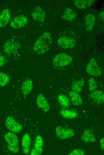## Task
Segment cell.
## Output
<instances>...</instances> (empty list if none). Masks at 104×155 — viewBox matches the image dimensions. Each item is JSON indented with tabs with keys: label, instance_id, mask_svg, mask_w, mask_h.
<instances>
[{
	"label": "cell",
	"instance_id": "603a6c76",
	"mask_svg": "<svg viewBox=\"0 0 104 155\" xmlns=\"http://www.w3.org/2000/svg\"><path fill=\"white\" fill-rule=\"evenodd\" d=\"M84 83L85 81L83 79L73 82L71 86L72 90L77 93L81 92Z\"/></svg>",
	"mask_w": 104,
	"mask_h": 155
},
{
	"label": "cell",
	"instance_id": "30bf717a",
	"mask_svg": "<svg viewBox=\"0 0 104 155\" xmlns=\"http://www.w3.org/2000/svg\"><path fill=\"white\" fill-rule=\"evenodd\" d=\"M20 47L21 45L19 43L15 41L10 40L5 43L3 49L6 53L11 55L16 53Z\"/></svg>",
	"mask_w": 104,
	"mask_h": 155
},
{
	"label": "cell",
	"instance_id": "277c9868",
	"mask_svg": "<svg viewBox=\"0 0 104 155\" xmlns=\"http://www.w3.org/2000/svg\"><path fill=\"white\" fill-rule=\"evenodd\" d=\"M4 123L6 128L14 133H19L23 128L22 125L12 116H9L6 118Z\"/></svg>",
	"mask_w": 104,
	"mask_h": 155
},
{
	"label": "cell",
	"instance_id": "e0dca14e",
	"mask_svg": "<svg viewBox=\"0 0 104 155\" xmlns=\"http://www.w3.org/2000/svg\"><path fill=\"white\" fill-rule=\"evenodd\" d=\"M91 98L99 103H103L104 101V94L100 90H95L90 94Z\"/></svg>",
	"mask_w": 104,
	"mask_h": 155
},
{
	"label": "cell",
	"instance_id": "4fadbf2b",
	"mask_svg": "<svg viewBox=\"0 0 104 155\" xmlns=\"http://www.w3.org/2000/svg\"><path fill=\"white\" fill-rule=\"evenodd\" d=\"M33 19L36 21L43 22L45 18V11L40 7L34 8L31 13Z\"/></svg>",
	"mask_w": 104,
	"mask_h": 155
},
{
	"label": "cell",
	"instance_id": "cb8c5ba5",
	"mask_svg": "<svg viewBox=\"0 0 104 155\" xmlns=\"http://www.w3.org/2000/svg\"><path fill=\"white\" fill-rule=\"evenodd\" d=\"M57 100L61 105L63 108H67L70 105V102L68 98L63 94H60L57 97Z\"/></svg>",
	"mask_w": 104,
	"mask_h": 155
},
{
	"label": "cell",
	"instance_id": "6da1fadb",
	"mask_svg": "<svg viewBox=\"0 0 104 155\" xmlns=\"http://www.w3.org/2000/svg\"><path fill=\"white\" fill-rule=\"evenodd\" d=\"M52 38L49 32H45L40 35L35 42L33 49L37 54H44L49 50L52 42Z\"/></svg>",
	"mask_w": 104,
	"mask_h": 155
},
{
	"label": "cell",
	"instance_id": "44dd1931",
	"mask_svg": "<svg viewBox=\"0 0 104 155\" xmlns=\"http://www.w3.org/2000/svg\"><path fill=\"white\" fill-rule=\"evenodd\" d=\"M60 113L63 117L66 119L75 118L78 115L75 111L71 110H62L60 111Z\"/></svg>",
	"mask_w": 104,
	"mask_h": 155
},
{
	"label": "cell",
	"instance_id": "ba28073f",
	"mask_svg": "<svg viewBox=\"0 0 104 155\" xmlns=\"http://www.w3.org/2000/svg\"><path fill=\"white\" fill-rule=\"evenodd\" d=\"M58 45L61 48L65 49H71L74 48L76 45L75 40L68 37L59 38L57 41Z\"/></svg>",
	"mask_w": 104,
	"mask_h": 155
},
{
	"label": "cell",
	"instance_id": "f546056e",
	"mask_svg": "<svg viewBox=\"0 0 104 155\" xmlns=\"http://www.w3.org/2000/svg\"><path fill=\"white\" fill-rule=\"evenodd\" d=\"M104 11H102L100 13V16L103 21H104Z\"/></svg>",
	"mask_w": 104,
	"mask_h": 155
},
{
	"label": "cell",
	"instance_id": "7402d4cb",
	"mask_svg": "<svg viewBox=\"0 0 104 155\" xmlns=\"http://www.w3.org/2000/svg\"><path fill=\"white\" fill-rule=\"evenodd\" d=\"M93 1V0H75L74 4L77 8L83 9L90 6Z\"/></svg>",
	"mask_w": 104,
	"mask_h": 155
},
{
	"label": "cell",
	"instance_id": "8fae6325",
	"mask_svg": "<svg viewBox=\"0 0 104 155\" xmlns=\"http://www.w3.org/2000/svg\"><path fill=\"white\" fill-rule=\"evenodd\" d=\"M36 102L38 107L44 112H47L49 111V104L46 97L42 94H40L38 95Z\"/></svg>",
	"mask_w": 104,
	"mask_h": 155
},
{
	"label": "cell",
	"instance_id": "5bb4252c",
	"mask_svg": "<svg viewBox=\"0 0 104 155\" xmlns=\"http://www.w3.org/2000/svg\"><path fill=\"white\" fill-rule=\"evenodd\" d=\"M11 18L10 10L8 8L3 10L0 13V27L6 26Z\"/></svg>",
	"mask_w": 104,
	"mask_h": 155
},
{
	"label": "cell",
	"instance_id": "f1b7e54d",
	"mask_svg": "<svg viewBox=\"0 0 104 155\" xmlns=\"http://www.w3.org/2000/svg\"><path fill=\"white\" fill-rule=\"evenodd\" d=\"M100 147L101 149L103 150L104 149V138L102 137L100 139Z\"/></svg>",
	"mask_w": 104,
	"mask_h": 155
},
{
	"label": "cell",
	"instance_id": "4316f807",
	"mask_svg": "<svg viewBox=\"0 0 104 155\" xmlns=\"http://www.w3.org/2000/svg\"><path fill=\"white\" fill-rule=\"evenodd\" d=\"M85 152L82 149H77L74 150L68 154L71 155H84Z\"/></svg>",
	"mask_w": 104,
	"mask_h": 155
},
{
	"label": "cell",
	"instance_id": "5b68a950",
	"mask_svg": "<svg viewBox=\"0 0 104 155\" xmlns=\"http://www.w3.org/2000/svg\"><path fill=\"white\" fill-rule=\"evenodd\" d=\"M55 132L56 136L62 140L71 138L75 135L74 131L72 129L63 128L59 126L56 127Z\"/></svg>",
	"mask_w": 104,
	"mask_h": 155
},
{
	"label": "cell",
	"instance_id": "d4e9b609",
	"mask_svg": "<svg viewBox=\"0 0 104 155\" xmlns=\"http://www.w3.org/2000/svg\"><path fill=\"white\" fill-rule=\"evenodd\" d=\"M10 78L6 73L0 71V88L7 85L10 81Z\"/></svg>",
	"mask_w": 104,
	"mask_h": 155
},
{
	"label": "cell",
	"instance_id": "9a60e30c",
	"mask_svg": "<svg viewBox=\"0 0 104 155\" xmlns=\"http://www.w3.org/2000/svg\"><path fill=\"white\" fill-rule=\"evenodd\" d=\"M33 88V83L30 79H27L23 82L21 91L22 94L25 96L29 94L32 91Z\"/></svg>",
	"mask_w": 104,
	"mask_h": 155
},
{
	"label": "cell",
	"instance_id": "83f0119b",
	"mask_svg": "<svg viewBox=\"0 0 104 155\" xmlns=\"http://www.w3.org/2000/svg\"><path fill=\"white\" fill-rule=\"evenodd\" d=\"M6 59L5 57L0 54V67L3 66L6 63Z\"/></svg>",
	"mask_w": 104,
	"mask_h": 155
},
{
	"label": "cell",
	"instance_id": "ffe728a7",
	"mask_svg": "<svg viewBox=\"0 0 104 155\" xmlns=\"http://www.w3.org/2000/svg\"><path fill=\"white\" fill-rule=\"evenodd\" d=\"M77 15L75 12L70 8H67L62 15V18L67 21H72L75 19Z\"/></svg>",
	"mask_w": 104,
	"mask_h": 155
},
{
	"label": "cell",
	"instance_id": "8992f818",
	"mask_svg": "<svg viewBox=\"0 0 104 155\" xmlns=\"http://www.w3.org/2000/svg\"><path fill=\"white\" fill-rule=\"evenodd\" d=\"M86 72L90 75L98 77L101 75L100 67L94 58L90 60L86 67Z\"/></svg>",
	"mask_w": 104,
	"mask_h": 155
},
{
	"label": "cell",
	"instance_id": "ac0fdd59",
	"mask_svg": "<svg viewBox=\"0 0 104 155\" xmlns=\"http://www.w3.org/2000/svg\"><path fill=\"white\" fill-rule=\"evenodd\" d=\"M81 139L85 142H94L96 140L94 134L89 129H86L84 131L81 136Z\"/></svg>",
	"mask_w": 104,
	"mask_h": 155
},
{
	"label": "cell",
	"instance_id": "7c38bea8",
	"mask_svg": "<svg viewBox=\"0 0 104 155\" xmlns=\"http://www.w3.org/2000/svg\"><path fill=\"white\" fill-rule=\"evenodd\" d=\"M31 144V137L29 134L26 133L22 136V148L23 153L28 154L30 152Z\"/></svg>",
	"mask_w": 104,
	"mask_h": 155
},
{
	"label": "cell",
	"instance_id": "7a4b0ae2",
	"mask_svg": "<svg viewBox=\"0 0 104 155\" xmlns=\"http://www.w3.org/2000/svg\"><path fill=\"white\" fill-rule=\"evenodd\" d=\"M8 149L14 154L18 153L19 151V141L17 136L12 132H7L4 135Z\"/></svg>",
	"mask_w": 104,
	"mask_h": 155
},
{
	"label": "cell",
	"instance_id": "2e32d148",
	"mask_svg": "<svg viewBox=\"0 0 104 155\" xmlns=\"http://www.w3.org/2000/svg\"><path fill=\"white\" fill-rule=\"evenodd\" d=\"M69 96L72 104L76 106H80L83 103L82 99L78 93L71 91Z\"/></svg>",
	"mask_w": 104,
	"mask_h": 155
},
{
	"label": "cell",
	"instance_id": "9c48e42d",
	"mask_svg": "<svg viewBox=\"0 0 104 155\" xmlns=\"http://www.w3.org/2000/svg\"><path fill=\"white\" fill-rule=\"evenodd\" d=\"M44 141L41 136H37L35 139L34 145L30 152L31 155H40L43 151Z\"/></svg>",
	"mask_w": 104,
	"mask_h": 155
},
{
	"label": "cell",
	"instance_id": "52a82bcc",
	"mask_svg": "<svg viewBox=\"0 0 104 155\" xmlns=\"http://www.w3.org/2000/svg\"><path fill=\"white\" fill-rule=\"evenodd\" d=\"M28 22L27 17L23 15H21L16 16L12 19L10 21V25L13 28L18 29L25 26Z\"/></svg>",
	"mask_w": 104,
	"mask_h": 155
},
{
	"label": "cell",
	"instance_id": "484cf974",
	"mask_svg": "<svg viewBox=\"0 0 104 155\" xmlns=\"http://www.w3.org/2000/svg\"><path fill=\"white\" fill-rule=\"evenodd\" d=\"M89 90L90 92L95 90L97 87V85L94 79L92 78H89L88 80Z\"/></svg>",
	"mask_w": 104,
	"mask_h": 155
},
{
	"label": "cell",
	"instance_id": "3957f363",
	"mask_svg": "<svg viewBox=\"0 0 104 155\" xmlns=\"http://www.w3.org/2000/svg\"><path fill=\"white\" fill-rule=\"evenodd\" d=\"M73 60L72 57L65 53H61L56 55L53 58V65L57 67H61L70 65Z\"/></svg>",
	"mask_w": 104,
	"mask_h": 155
},
{
	"label": "cell",
	"instance_id": "d6986e66",
	"mask_svg": "<svg viewBox=\"0 0 104 155\" xmlns=\"http://www.w3.org/2000/svg\"><path fill=\"white\" fill-rule=\"evenodd\" d=\"M85 24L86 30L88 31L92 30L95 24V17L94 15L88 14L85 17Z\"/></svg>",
	"mask_w": 104,
	"mask_h": 155
}]
</instances>
